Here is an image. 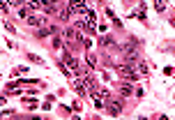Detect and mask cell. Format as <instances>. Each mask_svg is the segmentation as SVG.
Masks as SVG:
<instances>
[{
	"label": "cell",
	"instance_id": "obj_2",
	"mask_svg": "<svg viewBox=\"0 0 175 120\" xmlns=\"http://www.w3.org/2000/svg\"><path fill=\"white\" fill-rule=\"evenodd\" d=\"M90 28V26H88L85 21H78V23H76V30H88Z\"/></svg>",
	"mask_w": 175,
	"mask_h": 120
},
{
	"label": "cell",
	"instance_id": "obj_3",
	"mask_svg": "<svg viewBox=\"0 0 175 120\" xmlns=\"http://www.w3.org/2000/svg\"><path fill=\"white\" fill-rule=\"evenodd\" d=\"M65 37H67V39H72V37H76V32H74L72 28H67V30H65Z\"/></svg>",
	"mask_w": 175,
	"mask_h": 120
},
{
	"label": "cell",
	"instance_id": "obj_5",
	"mask_svg": "<svg viewBox=\"0 0 175 120\" xmlns=\"http://www.w3.org/2000/svg\"><path fill=\"white\" fill-rule=\"evenodd\" d=\"M35 120H39V118H35Z\"/></svg>",
	"mask_w": 175,
	"mask_h": 120
},
{
	"label": "cell",
	"instance_id": "obj_4",
	"mask_svg": "<svg viewBox=\"0 0 175 120\" xmlns=\"http://www.w3.org/2000/svg\"><path fill=\"white\" fill-rule=\"evenodd\" d=\"M53 46H56V49H62V37H56V39H53Z\"/></svg>",
	"mask_w": 175,
	"mask_h": 120
},
{
	"label": "cell",
	"instance_id": "obj_1",
	"mask_svg": "<svg viewBox=\"0 0 175 120\" xmlns=\"http://www.w3.org/2000/svg\"><path fill=\"white\" fill-rule=\"evenodd\" d=\"M120 92H122V95H129V92H131V86H127V83L120 86Z\"/></svg>",
	"mask_w": 175,
	"mask_h": 120
}]
</instances>
